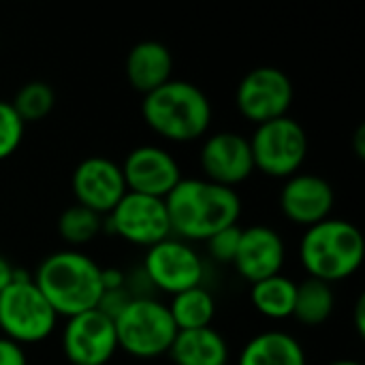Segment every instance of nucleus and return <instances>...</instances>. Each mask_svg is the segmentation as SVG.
Instances as JSON below:
<instances>
[{"label": "nucleus", "instance_id": "obj_33", "mask_svg": "<svg viewBox=\"0 0 365 365\" xmlns=\"http://www.w3.org/2000/svg\"><path fill=\"white\" fill-rule=\"evenodd\" d=\"M353 150H355V156L357 158H364L365 156V126L359 124L355 135H353Z\"/></svg>", "mask_w": 365, "mask_h": 365}, {"label": "nucleus", "instance_id": "obj_16", "mask_svg": "<svg viewBox=\"0 0 365 365\" xmlns=\"http://www.w3.org/2000/svg\"><path fill=\"white\" fill-rule=\"evenodd\" d=\"M287 263L284 237L269 225H250L242 229L240 248L233 259L237 276L250 284L282 274Z\"/></svg>", "mask_w": 365, "mask_h": 365}, {"label": "nucleus", "instance_id": "obj_27", "mask_svg": "<svg viewBox=\"0 0 365 365\" xmlns=\"http://www.w3.org/2000/svg\"><path fill=\"white\" fill-rule=\"evenodd\" d=\"M128 302H130V295L126 293V289L103 291L101 297H98V302H96V308H94V310H98V312L105 314L107 319L115 321V319L122 314V310L128 306Z\"/></svg>", "mask_w": 365, "mask_h": 365}, {"label": "nucleus", "instance_id": "obj_20", "mask_svg": "<svg viewBox=\"0 0 365 365\" xmlns=\"http://www.w3.org/2000/svg\"><path fill=\"white\" fill-rule=\"evenodd\" d=\"M297 282L284 274L250 284V304L267 321H287L293 317Z\"/></svg>", "mask_w": 365, "mask_h": 365}, {"label": "nucleus", "instance_id": "obj_19", "mask_svg": "<svg viewBox=\"0 0 365 365\" xmlns=\"http://www.w3.org/2000/svg\"><path fill=\"white\" fill-rule=\"evenodd\" d=\"M167 357L173 365H229L231 346L214 327L178 331Z\"/></svg>", "mask_w": 365, "mask_h": 365}, {"label": "nucleus", "instance_id": "obj_3", "mask_svg": "<svg viewBox=\"0 0 365 365\" xmlns=\"http://www.w3.org/2000/svg\"><path fill=\"white\" fill-rule=\"evenodd\" d=\"M32 280L53 312L64 319L94 310L103 293L101 265L83 250L73 248L49 252L34 269Z\"/></svg>", "mask_w": 365, "mask_h": 365}, {"label": "nucleus", "instance_id": "obj_1", "mask_svg": "<svg viewBox=\"0 0 365 365\" xmlns=\"http://www.w3.org/2000/svg\"><path fill=\"white\" fill-rule=\"evenodd\" d=\"M171 235L184 242H205L214 233L233 227L242 218V197L203 178H182L165 197Z\"/></svg>", "mask_w": 365, "mask_h": 365}, {"label": "nucleus", "instance_id": "obj_23", "mask_svg": "<svg viewBox=\"0 0 365 365\" xmlns=\"http://www.w3.org/2000/svg\"><path fill=\"white\" fill-rule=\"evenodd\" d=\"M103 220L105 216H98L96 212L75 203L58 216V235L68 248L79 250L103 233Z\"/></svg>", "mask_w": 365, "mask_h": 365}, {"label": "nucleus", "instance_id": "obj_29", "mask_svg": "<svg viewBox=\"0 0 365 365\" xmlns=\"http://www.w3.org/2000/svg\"><path fill=\"white\" fill-rule=\"evenodd\" d=\"M0 365H28L26 349L0 336Z\"/></svg>", "mask_w": 365, "mask_h": 365}, {"label": "nucleus", "instance_id": "obj_15", "mask_svg": "<svg viewBox=\"0 0 365 365\" xmlns=\"http://www.w3.org/2000/svg\"><path fill=\"white\" fill-rule=\"evenodd\" d=\"M278 205L289 222L308 229L331 218L336 207V190L323 175L299 171L284 180L278 195Z\"/></svg>", "mask_w": 365, "mask_h": 365}, {"label": "nucleus", "instance_id": "obj_28", "mask_svg": "<svg viewBox=\"0 0 365 365\" xmlns=\"http://www.w3.org/2000/svg\"><path fill=\"white\" fill-rule=\"evenodd\" d=\"M126 293L130 295V299H145V297H156V289L150 282L148 274L139 267H133L126 272V284H124Z\"/></svg>", "mask_w": 365, "mask_h": 365}, {"label": "nucleus", "instance_id": "obj_14", "mask_svg": "<svg viewBox=\"0 0 365 365\" xmlns=\"http://www.w3.org/2000/svg\"><path fill=\"white\" fill-rule=\"evenodd\" d=\"M71 190L77 205L98 216H107L128 192L120 165L107 156L83 158L71 175Z\"/></svg>", "mask_w": 365, "mask_h": 365}, {"label": "nucleus", "instance_id": "obj_12", "mask_svg": "<svg viewBox=\"0 0 365 365\" xmlns=\"http://www.w3.org/2000/svg\"><path fill=\"white\" fill-rule=\"evenodd\" d=\"M201 178L227 188H235L252 178L255 160L250 141L237 130H218L203 137L199 148Z\"/></svg>", "mask_w": 365, "mask_h": 365}, {"label": "nucleus", "instance_id": "obj_6", "mask_svg": "<svg viewBox=\"0 0 365 365\" xmlns=\"http://www.w3.org/2000/svg\"><path fill=\"white\" fill-rule=\"evenodd\" d=\"M113 325L118 351L141 361L167 355L178 336V327L169 314V308L158 297L130 299Z\"/></svg>", "mask_w": 365, "mask_h": 365}, {"label": "nucleus", "instance_id": "obj_24", "mask_svg": "<svg viewBox=\"0 0 365 365\" xmlns=\"http://www.w3.org/2000/svg\"><path fill=\"white\" fill-rule=\"evenodd\" d=\"M11 107L15 109V113L21 118L24 124H32V122H41L45 120L53 107H56V92L47 81L41 79H32L26 81L13 96Z\"/></svg>", "mask_w": 365, "mask_h": 365}, {"label": "nucleus", "instance_id": "obj_18", "mask_svg": "<svg viewBox=\"0 0 365 365\" xmlns=\"http://www.w3.org/2000/svg\"><path fill=\"white\" fill-rule=\"evenodd\" d=\"M235 365H308L302 342L282 329L252 336L240 351Z\"/></svg>", "mask_w": 365, "mask_h": 365}, {"label": "nucleus", "instance_id": "obj_4", "mask_svg": "<svg viewBox=\"0 0 365 365\" xmlns=\"http://www.w3.org/2000/svg\"><path fill=\"white\" fill-rule=\"evenodd\" d=\"M365 257L364 233L344 218H327L304 229L299 240V263L308 278L336 284L353 278Z\"/></svg>", "mask_w": 365, "mask_h": 365}, {"label": "nucleus", "instance_id": "obj_13", "mask_svg": "<svg viewBox=\"0 0 365 365\" xmlns=\"http://www.w3.org/2000/svg\"><path fill=\"white\" fill-rule=\"evenodd\" d=\"M122 175L128 192L165 199L184 178L178 158L163 145L143 143L133 148L122 165Z\"/></svg>", "mask_w": 365, "mask_h": 365}, {"label": "nucleus", "instance_id": "obj_17", "mask_svg": "<svg viewBox=\"0 0 365 365\" xmlns=\"http://www.w3.org/2000/svg\"><path fill=\"white\" fill-rule=\"evenodd\" d=\"M173 73V56L160 41H141L130 47L124 62V75L139 94H150L167 83Z\"/></svg>", "mask_w": 365, "mask_h": 365}, {"label": "nucleus", "instance_id": "obj_8", "mask_svg": "<svg viewBox=\"0 0 365 365\" xmlns=\"http://www.w3.org/2000/svg\"><path fill=\"white\" fill-rule=\"evenodd\" d=\"M141 269L148 274L156 293L178 295L182 291L201 287L205 280V261L195 244L167 237L145 250Z\"/></svg>", "mask_w": 365, "mask_h": 365}, {"label": "nucleus", "instance_id": "obj_7", "mask_svg": "<svg viewBox=\"0 0 365 365\" xmlns=\"http://www.w3.org/2000/svg\"><path fill=\"white\" fill-rule=\"evenodd\" d=\"M248 141L255 171L274 180H287L299 173L308 156L306 128L291 115L255 126Z\"/></svg>", "mask_w": 365, "mask_h": 365}, {"label": "nucleus", "instance_id": "obj_32", "mask_svg": "<svg viewBox=\"0 0 365 365\" xmlns=\"http://www.w3.org/2000/svg\"><path fill=\"white\" fill-rule=\"evenodd\" d=\"M13 274H15V265L4 255H0V291L13 282Z\"/></svg>", "mask_w": 365, "mask_h": 365}, {"label": "nucleus", "instance_id": "obj_10", "mask_svg": "<svg viewBox=\"0 0 365 365\" xmlns=\"http://www.w3.org/2000/svg\"><path fill=\"white\" fill-rule=\"evenodd\" d=\"M103 231L137 248H152L171 237V225L165 199L126 192L120 203L105 216Z\"/></svg>", "mask_w": 365, "mask_h": 365}, {"label": "nucleus", "instance_id": "obj_22", "mask_svg": "<svg viewBox=\"0 0 365 365\" xmlns=\"http://www.w3.org/2000/svg\"><path fill=\"white\" fill-rule=\"evenodd\" d=\"M336 310V293L334 287L314 278H306L297 284L293 317L304 327H321L325 325Z\"/></svg>", "mask_w": 365, "mask_h": 365}, {"label": "nucleus", "instance_id": "obj_25", "mask_svg": "<svg viewBox=\"0 0 365 365\" xmlns=\"http://www.w3.org/2000/svg\"><path fill=\"white\" fill-rule=\"evenodd\" d=\"M24 135H26V124L15 113L11 103L0 98V163L11 158L19 150Z\"/></svg>", "mask_w": 365, "mask_h": 365}, {"label": "nucleus", "instance_id": "obj_11", "mask_svg": "<svg viewBox=\"0 0 365 365\" xmlns=\"http://www.w3.org/2000/svg\"><path fill=\"white\" fill-rule=\"evenodd\" d=\"M60 344L68 365L111 364L118 353L115 325L98 310L81 312L66 319Z\"/></svg>", "mask_w": 365, "mask_h": 365}, {"label": "nucleus", "instance_id": "obj_5", "mask_svg": "<svg viewBox=\"0 0 365 365\" xmlns=\"http://www.w3.org/2000/svg\"><path fill=\"white\" fill-rule=\"evenodd\" d=\"M58 314L36 289L32 274L15 267L13 282L0 291V334L2 338L32 346L53 336L58 327Z\"/></svg>", "mask_w": 365, "mask_h": 365}, {"label": "nucleus", "instance_id": "obj_31", "mask_svg": "<svg viewBox=\"0 0 365 365\" xmlns=\"http://www.w3.org/2000/svg\"><path fill=\"white\" fill-rule=\"evenodd\" d=\"M353 323L357 329V336L364 338L365 336V295H359L355 306H353Z\"/></svg>", "mask_w": 365, "mask_h": 365}, {"label": "nucleus", "instance_id": "obj_34", "mask_svg": "<svg viewBox=\"0 0 365 365\" xmlns=\"http://www.w3.org/2000/svg\"><path fill=\"white\" fill-rule=\"evenodd\" d=\"M327 365H361L359 361H355V359H336V361H331V364Z\"/></svg>", "mask_w": 365, "mask_h": 365}, {"label": "nucleus", "instance_id": "obj_9", "mask_svg": "<svg viewBox=\"0 0 365 365\" xmlns=\"http://www.w3.org/2000/svg\"><path fill=\"white\" fill-rule=\"evenodd\" d=\"M293 98V81L278 66H257L248 71L235 88V107L240 115L255 126L289 115Z\"/></svg>", "mask_w": 365, "mask_h": 365}, {"label": "nucleus", "instance_id": "obj_26", "mask_svg": "<svg viewBox=\"0 0 365 365\" xmlns=\"http://www.w3.org/2000/svg\"><path fill=\"white\" fill-rule=\"evenodd\" d=\"M240 237H242V227L233 225V227H227V229L214 233L203 244H205V250L214 263L231 265L235 255H237V248H240Z\"/></svg>", "mask_w": 365, "mask_h": 365}, {"label": "nucleus", "instance_id": "obj_30", "mask_svg": "<svg viewBox=\"0 0 365 365\" xmlns=\"http://www.w3.org/2000/svg\"><path fill=\"white\" fill-rule=\"evenodd\" d=\"M126 284V269L122 267H101V287L103 291H118Z\"/></svg>", "mask_w": 365, "mask_h": 365}, {"label": "nucleus", "instance_id": "obj_2", "mask_svg": "<svg viewBox=\"0 0 365 365\" xmlns=\"http://www.w3.org/2000/svg\"><path fill=\"white\" fill-rule=\"evenodd\" d=\"M148 128L171 143H195L210 135L214 107L210 96L192 81L169 79L141 101Z\"/></svg>", "mask_w": 365, "mask_h": 365}, {"label": "nucleus", "instance_id": "obj_21", "mask_svg": "<svg viewBox=\"0 0 365 365\" xmlns=\"http://www.w3.org/2000/svg\"><path fill=\"white\" fill-rule=\"evenodd\" d=\"M178 331H192L212 327L216 319V299L207 287H195L171 297L167 304Z\"/></svg>", "mask_w": 365, "mask_h": 365}]
</instances>
